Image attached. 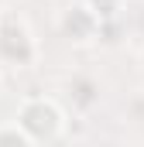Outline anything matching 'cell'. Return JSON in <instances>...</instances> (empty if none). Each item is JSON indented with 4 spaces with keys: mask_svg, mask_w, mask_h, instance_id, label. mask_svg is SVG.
I'll use <instances>...</instances> for the list:
<instances>
[{
    "mask_svg": "<svg viewBox=\"0 0 144 147\" xmlns=\"http://www.w3.org/2000/svg\"><path fill=\"white\" fill-rule=\"evenodd\" d=\"M41 62V45L28 17L14 7H0V65L10 72H28Z\"/></svg>",
    "mask_w": 144,
    "mask_h": 147,
    "instance_id": "1",
    "label": "cell"
},
{
    "mask_svg": "<svg viewBox=\"0 0 144 147\" xmlns=\"http://www.w3.org/2000/svg\"><path fill=\"white\" fill-rule=\"evenodd\" d=\"M14 120L24 127V134L31 137V144H55L65 137V127H69V113L65 106L55 99V96H45V92H31L17 103Z\"/></svg>",
    "mask_w": 144,
    "mask_h": 147,
    "instance_id": "2",
    "label": "cell"
},
{
    "mask_svg": "<svg viewBox=\"0 0 144 147\" xmlns=\"http://www.w3.org/2000/svg\"><path fill=\"white\" fill-rule=\"evenodd\" d=\"M100 28L103 21L96 17V10L82 0V3H69L58 10V31L62 38H69L72 45H89V41H100Z\"/></svg>",
    "mask_w": 144,
    "mask_h": 147,
    "instance_id": "3",
    "label": "cell"
},
{
    "mask_svg": "<svg viewBox=\"0 0 144 147\" xmlns=\"http://www.w3.org/2000/svg\"><path fill=\"white\" fill-rule=\"evenodd\" d=\"M62 92H65L69 110L79 113V116H89V113L100 106V99H103V86H100V79H96L93 72H72V75H65Z\"/></svg>",
    "mask_w": 144,
    "mask_h": 147,
    "instance_id": "4",
    "label": "cell"
},
{
    "mask_svg": "<svg viewBox=\"0 0 144 147\" xmlns=\"http://www.w3.org/2000/svg\"><path fill=\"white\" fill-rule=\"evenodd\" d=\"M93 10H96V17L100 21H117V17H124L120 10H124V0H86Z\"/></svg>",
    "mask_w": 144,
    "mask_h": 147,
    "instance_id": "5",
    "label": "cell"
},
{
    "mask_svg": "<svg viewBox=\"0 0 144 147\" xmlns=\"http://www.w3.org/2000/svg\"><path fill=\"white\" fill-rule=\"evenodd\" d=\"M0 144H31V137L24 134V127L17 120H10V123L0 127Z\"/></svg>",
    "mask_w": 144,
    "mask_h": 147,
    "instance_id": "6",
    "label": "cell"
},
{
    "mask_svg": "<svg viewBox=\"0 0 144 147\" xmlns=\"http://www.w3.org/2000/svg\"><path fill=\"white\" fill-rule=\"evenodd\" d=\"M124 116H127L130 123L144 127V92H134V96L127 99V110H124Z\"/></svg>",
    "mask_w": 144,
    "mask_h": 147,
    "instance_id": "7",
    "label": "cell"
},
{
    "mask_svg": "<svg viewBox=\"0 0 144 147\" xmlns=\"http://www.w3.org/2000/svg\"><path fill=\"white\" fill-rule=\"evenodd\" d=\"M137 65H141V72H144V45H141V51H137Z\"/></svg>",
    "mask_w": 144,
    "mask_h": 147,
    "instance_id": "8",
    "label": "cell"
},
{
    "mask_svg": "<svg viewBox=\"0 0 144 147\" xmlns=\"http://www.w3.org/2000/svg\"><path fill=\"white\" fill-rule=\"evenodd\" d=\"M0 92H3V65H0Z\"/></svg>",
    "mask_w": 144,
    "mask_h": 147,
    "instance_id": "9",
    "label": "cell"
}]
</instances>
